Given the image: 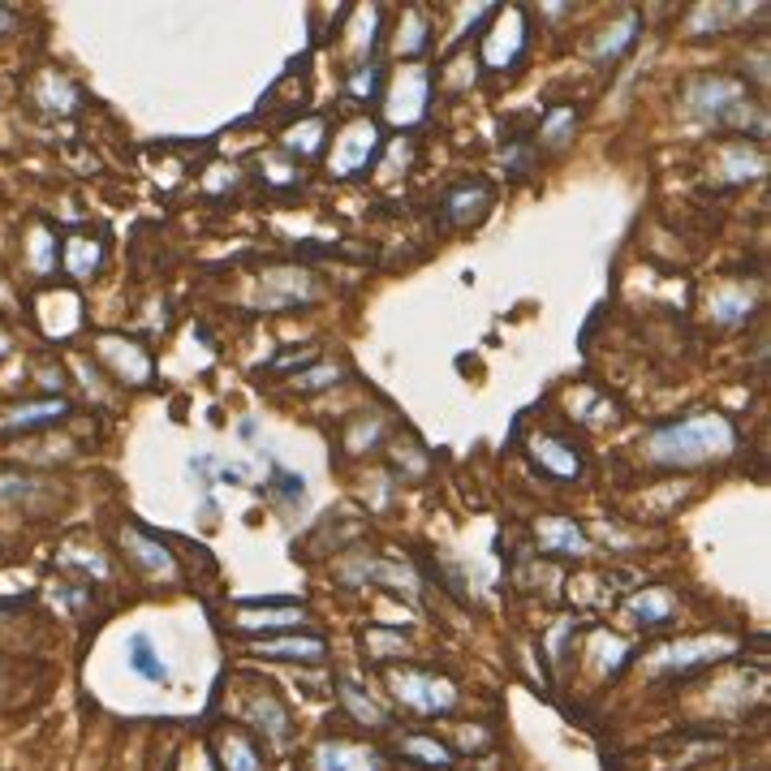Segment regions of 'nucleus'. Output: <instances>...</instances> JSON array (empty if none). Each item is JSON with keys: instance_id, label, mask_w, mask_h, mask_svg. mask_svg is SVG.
<instances>
[{"instance_id": "1", "label": "nucleus", "mask_w": 771, "mask_h": 771, "mask_svg": "<svg viewBox=\"0 0 771 771\" xmlns=\"http://www.w3.org/2000/svg\"><path fill=\"white\" fill-rule=\"evenodd\" d=\"M733 444L737 431L724 414H695V419L659 426L651 435V462L672 465V470H695V465L733 453Z\"/></svg>"}, {"instance_id": "2", "label": "nucleus", "mask_w": 771, "mask_h": 771, "mask_svg": "<svg viewBox=\"0 0 771 771\" xmlns=\"http://www.w3.org/2000/svg\"><path fill=\"white\" fill-rule=\"evenodd\" d=\"M392 690L405 707L423 711V716H440V711H453L458 707V690L453 681L435 677V672H397L392 677Z\"/></svg>"}, {"instance_id": "3", "label": "nucleus", "mask_w": 771, "mask_h": 771, "mask_svg": "<svg viewBox=\"0 0 771 771\" xmlns=\"http://www.w3.org/2000/svg\"><path fill=\"white\" fill-rule=\"evenodd\" d=\"M690 109L702 113L707 121H729V116L750 109V95L737 78H702V82L690 86Z\"/></svg>"}, {"instance_id": "4", "label": "nucleus", "mask_w": 771, "mask_h": 771, "mask_svg": "<svg viewBox=\"0 0 771 771\" xmlns=\"http://www.w3.org/2000/svg\"><path fill=\"white\" fill-rule=\"evenodd\" d=\"M376 143H380V134H376V125H349L346 134L337 138V152H332V173H358L362 164H371V152H376Z\"/></svg>"}, {"instance_id": "5", "label": "nucleus", "mask_w": 771, "mask_h": 771, "mask_svg": "<svg viewBox=\"0 0 771 771\" xmlns=\"http://www.w3.org/2000/svg\"><path fill=\"white\" fill-rule=\"evenodd\" d=\"M426 113V70H405V82L397 78V91L388 100V116L397 125H414Z\"/></svg>"}, {"instance_id": "6", "label": "nucleus", "mask_w": 771, "mask_h": 771, "mask_svg": "<svg viewBox=\"0 0 771 771\" xmlns=\"http://www.w3.org/2000/svg\"><path fill=\"white\" fill-rule=\"evenodd\" d=\"M315 771H384L380 759L362 746H349V741H323L315 750Z\"/></svg>"}, {"instance_id": "7", "label": "nucleus", "mask_w": 771, "mask_h": 771, "mask_svg": "<svg viewBox=\"0 0 771 771\" xmlns=\"http://www.w3.org/2000/svg\"><path fill=\"white\" fill-rule=\"evenodd\" d=\"M65 414H70V405H65L61 397L31 401V405H18L13 414H4V419H0V435H18V431H31V426L56 423V419H65Z\"/></svg>"}, {"instance_id": "8", "label": "nucleus", "mask_w": 771, "mask_h": 771, "mask_svg": "<svg viewBox=\"0 0 771 771\" xmlns=\"http://www.w3.org/2000/svg\"><path fill=\"white\" fill-rule=\"evenodd\" d=\"M487 207H492V191L487 186H462V191L449 194V207H444V220L449 225H474V220H483L487 216Z\"/></svg>"}, {"instance_id": "9", "label": "nucleus", "mask_w": 771, "mask_h": 771, "mask_svg": "<svg viewBox=\"0 0 771 771\" xmlns=\"http://www.w3.org/2000/svg\"><path fill=\"white\" fill-rule=\"evenodd\" d=\"M522 48H526V27H522V18L513 13L508 35H504V27H501V31H492V39L483 43V61L496 65V70H504V65H513V61L522 56Z\"/></svg>"}, {"instance_id": "10", "label": "nucleus", "mask_w": 771, "mask_h": 771, "mask_svg": "<svg viewBox=\"0 0 771 771\" xmlns=\"http://www.w3.org/2000/svg\"><path fill=\"white\" fill-rule=\"evenodd\" d=\"M531 453L547 465V474H556V479H578L582 474V462L578 453H569L561 440H552V435H539V440H531Z\"/></svg>"}, {"instance_id": "11", "label": "nucleus", "mask_w": 771, "mask_h": 771, "mask_svg": "<svg viewBox=\"0 0 771 771\" xmlns=\"http://www.w3.org/2000/svg\"><path fill=\"white\" fill-rule=\"evenodd\" d=\"M125 552L152 574V578H164V574H173L177 565H173V556H168V547L164 543L147 539V535H138V531H130V539H125Z\"/></svg>"}, {"instance_id": "12", "label": "nucleus", "mask_w": 771, "mask_h": 771, "mask_svg": "<svg viewBox=\"0 0 771 771\" xmlns=\"http://www.w3.org/2000/svg\"><path fill=\"white\" fill-rule=\"evenodd\" d=\"M259 651L271 659H302V664H319V659L328 656L323 638H268Z\"/></svg>"}, {"instance_id": "13", "label": "nucleus", "mask_w": 771, "mask_h": 771, "mask_svg": "<svg viewBox=\"0 0 771 771\" xmlns=\"http://www.w3.org/2000/svg\"><path fill=\"white\" fill-rule=\"evenodd\" d=\"M125 656H130V668H134L143 681H168V664L155 656V647H152V638H147V634H134Z\"/></svg>"}, {"instance_id": "14", "label": "nucleus", "mask_w": 771, "mask_h": 771, "mask_svg": "<svg viewBox=\"0 0 771 771\" xmlns=\"http://www.w3.org/2000/svg\"><path fill=\"white\" fill-rule=\"evenodd\" d=\"M100 259H104L100 241H91V237H65V268L74 271V276H91V271L100 268Z\"/></svg>"}, {"instance_id": "15", "label": "nucleus", "mask_w": 771, "mask_h": 771, "mask_svg": "<svg viewBox=\"0 0 771 771\" xmlns=\"http://www.w3.org/2000/svg\"><path fill=\"white\" fill-rule=\"evenodd\" d=\"M539 539H543V547L569 552V556H582V552H586V535H582L574 522H543Z\"/></svg>"}, {"instance_id": "16", "label": "nucleus", "mask_w": 771, "mask_h": 771, "mask_svg": "<svg viewBox=\"0 0 771 771\" xmlns=\"http://www.w3.org/2000/svg\"><path fill=\"white\" fill-rule=\"evenodd\" d=\"M638 35V18H625V22H617V31H608V35L595 43V61L599 65H608V61H617L620 52L629 48V39Z\"/></svg>"}, {"instance_id": "17", "label": "nucleus", "mask_w": 771, "mask_h": 771, "mask_svg": "<svg viewBox=\"0 0 771 771\" xmlns=\"http://www.w3.org/2000/svg\"><path fill=\"white\" fill-rule=\"evenodd\" d=\"M629 613H634L638 620H647V625L668 620L672 617V595H664V590H647V595H638V599L629 604Z\"/></svg>"}, {"instance_id": "18", "label": "nucleus", "mask_w": 771, "mask_h": 771, "mask_svg": "<svg viewBox=\"0 0 771 771\" xmlns=\"http://www.w3.org/2000/svg\"><path fill=\"white\" fill-rule=\"evenodd\" d=\"M341 698H346V707L358 716V720H367V724H384V711L371 702V698L362 695L358 686H349V681H341Z\"/></svg>"}, {"instance_id": "19", "label": "nucleus", "mask_w": 771, "mask_h": 771, "mask_svg": "<svg viewBox=\"0 0 771 771\" xmlns=\"http://www.w3.org/2000/svg\"><path fill=\"white\" fill-rule=\"evenodd\" d=\"M405 750H410L414 759H423V763H435V768H449V763H453V754H449L440 741H426V737H405Z\"/></svg>"}, {"instance_id": "20", "label": "nucleus", "mask_w": 771, "mask_h": 771, "mask_svg": "<svg viewBox=\"0 0 771 771\" xmlns=\"http://www.w3.org/2000/svg\"><path fill=\"white\" fill-rule=\"evenodd\" d=\"M225 768L229 771H264L259 754L246 741H225Z\"/></svg>"}, {"instance_id": "21", "label": "nucleus", "mask_w": 771, "mask_h": 771, "mask_svg": "<svg viewBox=\"0 0 771 771\" xmlns=\"http://www.w3.org/2000/svg\"><path fill=\"white\" fill-rule=\"evenodd\" d=\"M380 91V65H362L358 74L349 78V95L353 100H371Z\"/></svg>"}, {"instance_id": "22", "label": "nucleus", "mask_w": 771, "mask_h": 771, "mask_svg": "<svg viewBox=\"0 0 771 771\" xmlns=\"http://www.w3.org/2000/svg\"><path fill=\"white\" fill-rule=\"evenodd\" d=\"M255 720L271 733V741L285 737V720H280V707H268V702H255Z\"/></svg>"}, {"instance_id": "23", "label": "nucleus", "mask_w": 771, "mask_h": 771, "mask_svg": "<svg viewBox=\"0 0 771 771\" xmlns=\"http://www.w3.org/2000/svg\"><path fill=\"white\" fill-rule=\"evenodd\" d=\"M302 130H307V134H294V138H289V147H298L302 155H310V152H315V143L323 138V130H319V121H307Z\"/></svg>"}, {"instance_id": "24", "label": "nucleus", "mask_w": 771, "mask_h": 771, "mask_svg": "<svg viewBox=\"0 0 771 771\" xmlns=\"http://www.w3.org/2000/svg\"><path fill=\"white\" fill-rule=\"evenodd\" d=\"M569 121H574V113H569V109H561V113H552V121H547V130H543V134H547L552 143H561V138L569 134V130H565Z\"/></svg>"}, {"instance_id": "25", "label": "nucleus", "mask_w": 771, "mask_h": 771, "mask_svg": "<svg viewBox=\"0 0 771 771\" xmlns=\"http://www.w3.org/2000/svg\"><path fill=\"white\" fill-rule=\"evenodd\" d=\"M0 353H9V337L4 332H0Z\"/></svg>"}]
</instances>
